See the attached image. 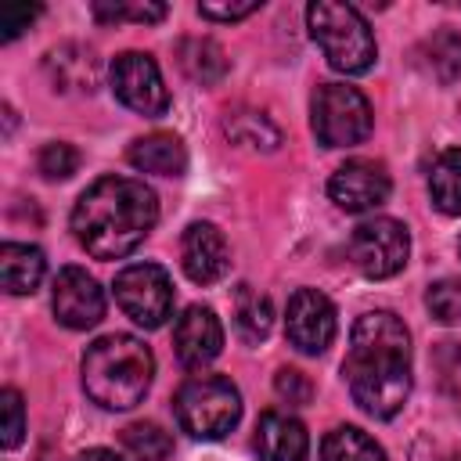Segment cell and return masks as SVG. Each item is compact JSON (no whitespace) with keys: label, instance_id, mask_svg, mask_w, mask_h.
<instances>
[{"label":"cell","instance_id":"cell-1","mask_svg":"<svg viewBox=\"0 0 461 461\" xmlns=\"http://www.w3.org/2000/svg\"><path fill=\"white\" fill-rule=\"evenodd\" d=\"M353 403L371 418H393L411 396V331L389 310L357 317L342 364Z\"/></svg>","mask_w":461,"mask_h":461},{"label":"cell","instance_id":"cell-2","mask_svg":"<svg viewBox=\"0 0 461 461\" xmlns=\"http://www.w3.org/2000/svg\"><path fill=\"white\" fill-rule=\"evenodd\" d=\"M155 220L158 198L137 176H101L72 205V234L94 259L130 256Z\"/></svg>","mask_w":461,"mask_h":461},{"label":"cell","instance_id":"cell-3","mask_svg":"<svg viewBox=\"0 0 461 461\" xmlns=\"http://www.w3.org/2000/svg\"><path fill=\"white\" fill-rule=\"evenodd\" d=\"M83 389L104 411H130L137 407L155 375V357L137 335H104L86 346L83 353Z\"/></svg>","mask_w":461,"mask_h":461},{"label":"cell","instance_id":"cell-4","mask_svg":"<svg viewBox=\"0 0 461 461\" xmlns=\"http://www.w3.org/2000/svg\"><path fill=\"white\" fill-rule=\"evenodd\" d=\"M306 25H310L313 43L324 50V58L335 72L364 76L375 65L378 43H375L367 18L357 7L335 4V0H313L306 7Z\"/></svg>","mask_w":461,"mask_h":461},{"label":"cell","instance_id":"cell-5","mask_svg":"<svg viewBox=\"0 0 461 461\" xmlns=\"http://www.w3.org/2000/svg\"><path fill=\"white\" fill-rule=\"evenodd\" d=\"M176 425L194 439H223L241 418V393L230 378L198 375L176 389Z\"/></svg>","mask_w":461,"mask_h":461},{"label":"cell","instance_id":"cell-6","mask_svg":"<svg viewBox=\"0 0 461 461\" xmlns=\"http://www.w3.org/2000/svg\"><path fill=\"white\" fill-rule=\"evenodd\" d=\"M310 126L324 148H353L371 137V101L349 83H321L310 101Z\"/></svg>","mask_w":461,"mask_h":461},{"label":"cell","instance_id":"cell-7","mask_svg":"<svg viewBox=\"0 0 461 461\" xmlns=\"http://www.w3.org/2000/svg\"><path fill=\"white\" fill-rule=\"evenodd\" d=\"M115 303L140 328H162L173 313V281L158 263H130L115 274Z\"/></svg>","mask_w":461,"mask_h":461},{"label":"cell","instance_id":"cell-8","mask_svg":"<svg viewBox=\"0 0 461 461\" xmlns=\"http://www.w3.org/2000/svg\"><path fill=\"white\" fill-rule=\"evenodd\" d=\"M349 259L353 267L371 277V281H382V277H393L403 270L407 256H411V234L400 220L393 216H375V220H364L353 234H349Z\"/></svg>","mask_w":461,"mask_h":461},{"label":"cell","instance_id":"cell-9","mask_svg":"<svg viewBox=\"0 0 461 461\" xmlns=\"http://www.w3.org/2000/svg\"><path fill=\"white\" fill-rule=\"evenodd\" d=\"M112 94L137 115H148V119H158L166 115L169 108V90L162 83V72L155 65L151 54H140V50H122L112 68Z\"/></svg>","mask_w":461,"mask_h":461},{"label":"cell","instance_id":"cell-10","mask_svg":"<svg viewBox=\"0 0 461 461\" xmlns=\"http://www.w3.org/2000/svg\"><path fill=\"white\" fill-rule=\"evenodd\" d=\"M335 331H339L335 306L324 292H317V288L292 292V299L285 306V335L299 353H306V357L324 353L335 342Z\"/></svg>","mask_w":461,"mask_h":461},{"label":"cell","instance_id":"cell-11","mask_svg":"<svg viewBox=\"0 0 461 461\" xmlns=\"http://www.w3.org/2000/svg\"><path fill=\"white\" fill-rule=\"evenodd\" d=\"M389 191H393V180L385 166L375 158H349L328 180L331 202L346 212H371L389 198Z\"/></svg>","mask_w":461,"mask_h":461},{"label":"cell","instance_id":"cell-12","mask_svg":"<svg viewBox=\"0 0 461 461\" xmlns=\"http://www.w3.org/2000/svg\"><path fill=\"white\" fill-rule=\"evenodd\" d=\"M50 306H54L58 324L72 331H86L104 317V292L83 267H65L54 277Z\"/></svg>","mask_w":461,"mask_h":461},{"label":"cell","instance_id":"cell-13","mask_svg":"<svg viewBox=\"0 0 461 461\" xmlns=\"http://www.w3.org/2000/svg\"><path fill=\"white\" fill-rule=\"evenodd\" d=\"M173 349L180 357L184 367L198 371L205 364H212L223 349V324L209 306H187L176 324H173Z\"/></svg>","mask_w":461,"mask_h":461},{"label":"cell","instance_id":"cell-14","mask_svg":"<svg viewBox=\"0 0 461 461\" xmlns=\"http://www.w3.org/2000/svg\"><path fill=\"white\" fill-rule=\"evenodd\" d=\"M180 267L194 285H216L230 267L227 238L216 223H191L180 238Z\"/></svg>","mask_w":461,"mask_h":461},{"label":"cell","instance_id":"cell-15","mask_svg":"<svg viewBox=\"0 0 461 461\" xmlns=\"http://www.w3.org/2000/svg\"><path fill=\"white\" fill-rule=\"evenodd\" d=\"M43 72H47L50 86L61 90V94H94L97 79H101V61L94 54V47L58 43V47L47 50Z\"/></svg>","mask_w":461,"mask_h":461},{"label":"cell","instance_id":"cell-16","mask_svg":"<svg viewBox=\"0 0 461 461\" xmlns=\"http://www.w3.org/2000/svg\"><path fill=\"white\" fill-rule=\"evenodd\" d=\"M259 461H306L310 454V436L299 418L285 411H267L256 421V439H252Z\"/></svg>","mask_w":461,"mask_h":461},{"label":"cell","instance_id":"cell-17","mask_svg":"<svg viewBox=\"0 0 461 461\" xmlns=\"http://www.w3.org/2000/svg\"><path fill=\"white\" fill-rule=\"evenodd\" d=\"M47 274V259L36 245L4 241L0 245V281L11 295H32Z\"/></svg>","mask_w":461,"mask_h":461},{"label":"cell","instance_id":"cell-18","mask_svg":"<svg viewBox=\"0 0 461 461\" xmlns=\"http://www.w3.org/2000/svg\"><path fill=\"white\" fill-rule=\"evenodd\" d=\"M130 162L140 173H155V176H184L187 169V151L180 144V137L173 133H148L140 140L130 144Z\"/></svg>","mask_w":461,"mask_h":461},{"label":"cell","instance_id":"cell-19","mask_svg":"<svg viewBox=\"0 0 461 461\" xmlns=\"http://www.w3.org/2000/svg\"><path fill=\"white\" fill-rule=\"evenodd\" d=\"M176 61H180V68H184L194 83H202V86H212V83H220V79L227 76V54H223V47H220L216 40H209V36H187V40H180Z\"/></svg>","mask_w":461,"mask_h":461},{"label":"cell","instance_id":"cell-20","mask_svg":"<svg viewBox=\"0 0 461 461\" xmlns=\"http://www.w3.org/2000/svg\"><path fill=\"white\" fill-rule=\"evenodd\" d=\"M429 198L439 212L461 216V148H447L429 166Z\"/></svg>","mask_w":461,"mask_h":461},{"label":"cell","instance_id":"cell-21","mask_svg":"<svg viewBox=\"0 0 461 461\" xmlns=\"http://www.w3.org/2000/svg\"><path fill=\"white\" fill-rule=\"evenodd\" d=\"M418 54H421L425 72H429L436 83L450 86V83L461 79V32L439 29V32H432V36L421 43Z\"/></svg>","mask_w":461,"mask_h":461},{"label":"cell","instance_id":"cell-22","mask_svg":"<svg viewBox=\"0 0 461 461\" xmlns=\"http://www.w3.org/2000/svg\"><path fill=\"white\" fill-rule=\"evenodd\" d=\"M321 461H385V450L357 425H335L321 443Z\"/></svg>","mask_w":461,"mask_h":461},{"label":"cell","instance_id":"cell-23","mask_svg":"<svg viewBox=\"0 0 461 461\" xmlns=\"http://www.w3.org/2000/svg\"><path fill=\"white\" fill-rule=\"evenodd\" d=\"M223 130H227V137H230L234 144L252 148V151H274V148L281 144V130H277L263 112H245V108L227 112Z\"/></svg>","mask_w":461,"mask_h":461},{"label":"cell","instance_id":"cell-24","mask_svg":"<svg viewBox=\"0 0 461 461\" xmlns=\"http://www.w3.org/2000/svg\"><path fill=\"white\" fill-rule=\"evenodd\" d=\"M122 450L133 461H166L173 454V439L155 421H133L122 429Z\"/></svg>","mask_w":461,"mask_h":461},{"label":"cell","instance_id":"cell-25","mask_svg":"<svg viewBox=\"0 0 461 461\" xmlns=\"http://www.w3.org/2000/svg\"><path fill=\"white\" fill-rule=\"evenodd\" d=\"M234 321H238V331H241L245 342H263L270 335V328H274V306H270L267 295L241 288L238 292V313H234Z\"/></svg>","mask_w":461,"mask_h":461},{"label":"cell","instance_id":"cell-26","mask_svg":"<svg viewBox=\"0 0 461 461\" xmlns=\"http://www.w3.org/2000/svg\"><path fill=\"white\" fill-rule=\"evenodd\" d=\"M94 18L97 22H162L166 18V4H126V0H97L94 4Z\"/></svg>","mask_w":461,"mask_h":461},{"label":"cell","instance_id":"cell-27","mask_svg":"<svg viewBox=\"0 0 461 461\" xmlns=\"http://www.w3.org/2000/svg\"><path fill=\"white\" fill-rule=\"evenodd\" d=\"M425 306H429V313H432L436 321H443V324H457V321H461V281L443 277V281L429 285V292H425Z\"/></svg>","mask_w":461,"mask_h":461},{"label":"cell","instance_id":"cell-28","mask_svg":"<svg viewBox=\"0 0 461 461\" xmlns=\"http://www.w3.org/2000/svg\"><path fill=\"white\" fill-rule=\"evenodd\" d=\"M36 166H40V173L47 180H68L79 169V151L72 144H65V140H50V144H43Z\"/></svg>","mask_w":461,"mask_h":461},{"label":"cell","instance_id":"cell-29","mask_svg":"<svg viewBox=\"0 0 461 461\" xmlns=\"http://www.w3.org/2000/svg\"><path fill=\"white\" fill-rule=\"evenodd\" d=\"M274 393L288 403V407H306L313 400V382L299 371V367H281L274 375Z\"/></svg>","mask_w":461,"mask_h":461},{"label":"cell","instance_id":"cell-30","mask_svg":"<svg viewBox=\"0 0 461 461\" xmlns=\"http://www.w3.org/2000/svg\"><path fill=\"white\" fill-rule=\"evenodd\" d=\"M0 411H4V436L0 443L11 450L22 443V432H25V403L18 396V389H4L0 393Z\"/></svg>","mask_w":461,"mask_h":461},{"label":"cell","instance_id":"cell-31","mask_svg":"<svg viewBox=\"0 0 461 461\" xmlns=\"http://www.w3.org/2000/svg\"><path fill=\"white\" fill-rule=\"evenodd\" d=\"M36 14H40V7H32V4H4L0 7V40L11 43L14 36H22L36 22Z\"/></svg>","mask_w":461,"mask_h":461},{"label":"cell","instance_id":"cell-32","mask_svg":"<svg viewBox=\"0 0 461 461\" xmlns=\"http://www.w3.org/2000/svg\"><path fill=\"white\" fill-rule=\"evenodd\" d=\"M202 18H212V22H238V18H249L252 11H259V0H245V4H216V0H205L198 4Z\"/></svg>","mask_w":461,"mask_h":461},{"label":"cell","instance_id":"cell-33","mask_svg":"<svg viewBox=\"0 0 461 461\" xmlns=\"http://www.w3.org/2000/svg\"><path fill=\"white\" fill-rule=\"evenodd\" d=\"M76 461H122L115 450H104V447H94V450H86V454H79Z\"/></svg>","mask_w":461,"mask_h":461},{"label":"cell","instance_id":"cell-34","mask_svg":"<svg viewBox=\"0 0 461 461\" xmlns=\"http://www.w3.org/2000/svg\"><path fill=\"white\" fill-rule=\"evenodd\" d=\"M457 252H461V241H457Z\"/></svg>","mask_w":461,"mask_h":461},{"label":"cell","instance_id":"cell-35","mask_svg":"<svg viewBox=\"0 0 461 461\" xmlns=\"http://www.w3.org/2000/svg\"><path fill=\"white\" fill-rule=\"evenodd\" d=\"M454 461H461V454H457V457H454Z\"/></svg>","mask_w":461,"mask_h":461}]
</instances>
